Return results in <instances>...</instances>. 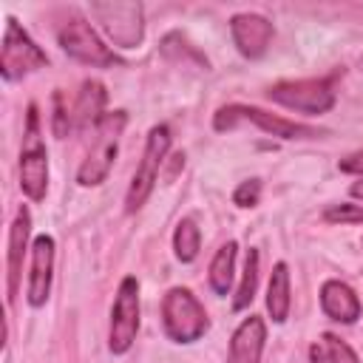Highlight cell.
I'll list each match as a JSON object with an SVG mask.
<instances>
[{"instance_id": "1", "label": "cell", "mask_w": 363, "mask_h": 363, "mask_svg": "<svg viewBox=\"0 0 363 363\" xmlns=\"http://www.w3.org/2000/svg\"><path fill=\"white\" fill-rule=\"evenodd\" d=\"M125 111H113V113H105L96 128H94V139H91V147L77 170V182L85 184V187H94V184H102L113 167V159H116V147H119V136L125 130Z\"/></svg>"}, {"instance_id": "2", "label": "cell", "mask_w": 363, "mask_h": 363, "mask_svg": "<svg viewBox=\"0 0 363 363\" xmlns=\"http://www.w3.org/2000/svg\"><path fill=\"white\" fill-rule=\"evenodd\" d=\"M162 323H164L167 337L176 340V343H193L210 326L204 306L184 286H176V289H170L164 295V301H162Z\"/></svg>"}, {"instance_id": "3", "label": "cell", "mask_w": 363, "mask_h": 363, "mask_svg": "<svg viewBox=\"0 0 363 363\" xmlns=\"http://www.w3.org/2000/svg\"><path fill=\"white\" fill-rule=\"evenodd\" d=\"M20 187L31 201H43L48 190V153L40 142V116L37 105L28 108V125H26V145L20 153Z\"/></svg>"}, {"instance_id": "4", "label": "cell", "mask_w": 363, "mask_h": 363, "mask_svg": "<svg viewBox=\"0 0 363 363\" xmlns=\"http://www.w3.org/2000/svg\"><path fill=\"white\" fill-rule=\"evenodd\" d=\"M167 150H170V128L167 125H156L147 133V145H145L142 162H139V167H136V173L130 179L128 196H125V210L128 213H136L147 201V196H150V190L156 184V176H159V167H162Z\"/></svg>"}, {"instance_id": "5", "label": "cell", "mask_w": 363, "mask_h": 363, "mask_svg": "<svg viewBox=\"0 0 363 363\" xmlns=\"http://www.w3.org/2000/svg\"><path fill=\"white\" fill-rule=\"evenodd\" d=\"M238 122H255L261 130H267L272 136H281V139H312V136H320V130H315L309 125L289 122V119L272 116V113H267L261 108H250V105H227V108H218V113L213 116V128L216 130H230Z\"/></svg>"}, {"instance_id": "6", "label": "cell", "mask_w": 363, "mask_h": 363, "mask_svg": "<svg viewBox=\"0 0 363 363\" xmlns=\"http://www.w3.org/2000/svg\"><path fill=\"white\" fill-rule=\"evenodd\" d=\"M48 62L45 51L17 26L14 17H9L6 23V34H3V48H0V74L6 79H20L28 71H37Z\"/></svg>"}, {"instance_id": "7", "label": "cell", "mask_w": 363, "mask_h": 363, "mask_svg": "<svg viewBox=\"0 0 363 363\" xmlns=\"http://www.w3.org/2000/svg\"><path fill=\"white\" fill-rule=\"evenodd\" d=\"M60 45L68 57L85 62V65H94V68H111V65H119L122 60L99 40V34L79 17L62 23L60 28Z\"/></svg>"}, {"instance_id": "8", "label": "cell", "mask_w": 363, "mask_h": 363, "mask_svg": "<svg viewBox=\"0 0 363 363\" xmlns=\"http://www.w3.org/2000/svg\"><path fill=\"white\" fill-rule=\"evenodd\" d=\"M267 96L284 108H295L303 113H326L335 105L332 79H292L278 82L267 91Z\"/></svg>"}, {"instance_id": "9", "label": "cell", "mask_w": 363, "mask_h": 363, "mask_svg": "<svg viewBox=\"0 0 363 363\" xmlns=\"http://www.w3.org/2000/svg\"><path fill=\"white\" fill-rule=\"evenodd\" d=\"M139 332V284L136 278H122L113 309H111V335H108V346L113 354H122L133 346Z\"/></svg>"}, {"instance_id": "10", "label": "cell", "mask_w": 363, "mask_h": 363, "mask_svg": "<svg viewBox=\"0 0 363 363\" xmlns=\"http://www.w3.org/2000/svg\"><path fill=\"white\" fill-rule=\"evenodd\" d=\"M91 11L99 17L102 28L116 45L133 48L142 40V9L136 3H96Z\"/></svg>"}, {"instance_id": "11", "label": "cell", "mask_w": 363, "mask_h": 363, "mask_svg": "<svg viewBox=\"0 0 363 363\" xmlns=\"http://www.w3.org/2000/svg\"><path fill=\"white\" fill-rule=\"evenodd\" d=\"M230 31H233V40H235L238 51H241L244 57H250V60L261 57V54L267 51L269 40H272V23H269L267 17L250 14V11L235 14V17L230 20Z\"/></svg>"}, {"instance_id": "12", "label": "cell", "mask_w": 363, "mask_h": 363, "mask_svg": "<svg viewBox=\"0 0 363 363\" xmlns=\"http://www.w3.org/2000/svg\"><path fill=\"white\" fill-rule=\"evenodd\" d=\"M51 269H54V238L37 235L31 247V278H28V303L43 306L51 292Z\"/></svg>"}, {"instance_id": "13", "label": "cell", "mask_w": 363, "mask_h": 363, "mask_svg": "<svg viewBox=\"0 0 363 363\" xmlns=\"http://www.w3.org/2000/svg\"><path fill=\"white\" fill-rule=\"evenodd\" d=\"M264 340H267L264 320L258 315L244 318L238 323V329L233 332L227 363H258L261 360V352H264Z\"/></svg>"}, {"instance_id": "14", "label": "cell", "mask_w": 363, "mask_h": 363, "mask_svg": "<svg viewBox=\"0 0 363 363\" xmlns=\"http://www.w3.org/2000/svg\"><path fill=\"white\" fill-rule=\"evenodd\" d=\"M320 306L337 323H354L360 318V298L343 281H326L320 286Z\"/></svg>"}, {"instance_id": "15", "label": "cell", "mask_w": 363, "mask_h": 363, "mask_svg": "<svg viewBox=\"0 0 363 363\" xmlns=\"http://www.w3.org/2000/svg\"><path fill=\"white\" fill-rule=\"evenodd\" d=\"M28 233H31V216H28L26 207H20V210H17V218H14V224H11V233H9V303L17 298Z\"/></svg>"}, {"instance_id": "16", "label": "cell", "mask_w": 363, "mask_h": 363, "mask_svg": "<svg viewBox=\"0 0 363 363\" xmlns=\"http://www.w3.org/2000/svg\"><path fill=\"white\" fill-rule=\"evenodd\" d=\"M102 108H105V88H102V82L85 79L79 94H77L74 111H71V125L74 128H88V125L96 128V122L105 116Z\"/></svg>"}, {"instance_id": "17", "label": "cell", "mask_w": 363, "mask_h": 363, "mask_svg": "<svg viewBox=\"0 0 363 363\" xmlns=\"http://www.w3.org/2000/svg\"><path fill=\"white\" fill-rule=\"evenodd\" d=\"M289 269L284 261H278L272 267V275H269V286H267V309H269V318L275 323H284L289 318Z\"/></svg>"}, {"instance_id": "18", "label": "cell", "mask_w": 363, "mask_h": 363, "mask_svg": "<svg viewBox=\"0 0 363 363\" xmlns=\"http://www.w3.org/2000/svg\"><path fill=\"white\" fill-rule=\"evenodd\" d=\"M235 250H238L235 241H227V244L216 252V258H213V264H210V286H213L216 295H227V289H230V284H233Z\"/></svg>"}, {"instance_id": "19", "label": "cell", "mask_w": 363, "mask_h": 363, "mask_svg": "<svg viewBox=\"0 0 363 363\" xmlns=\"http://www.w3.org/2000/svg\"><path fill=\"white\" fill-rule=\"evenodd\" d=\"M199 247H201V233L196 227L193 218H182L176 224V233H173V250H176V258L182 264H190L196 255H199Z\"/></svg>"}, {"instance_id": "20", "label": "cell", "mask_w": 363, "mask_h": 363, "mask_svg": "<svg viewBox=\"0 0 363 363\" xmlns=\"http://www.w3.org/2000/svg\"><path fill=\"white\" fill-rule=\"evenodd\" d=\"M255 286H258V250H247L244 275H241V284H238V292H235V301H233L235 312H241V309H247L252 303Z\"/></svg>"}, {"instance_id": "21", "label": "cell", "mask_w": 363, "mask_h": 363, "mask_svg": "<svg viewBox=\"0 0 363 363\" xmlns=\"http://www.w3.org/2000/svg\"><path fill=\"white\" fill-rule=\"evenodd\" d=\"M323 218H326V221H332V224H360V221H363V207H360V204L340 201V204L326 207Z\"/></svg>"}, {"instance_id": "22", "label": "cell", "mask_w": 363, "mask_h": 363, "mask_svg": "<svg viewBox=\"0 0 363 363\" xmlns=\"http://www.w3.org/2000/svg\"><path fill=\"white\" fill-rule=\"evenodd\" d=\"M323 346H326V352H329L332 363H360V360H357V354L352 352V346H349L346 340H340L337 335H332V332H326V335H323Z\"/></svg>"}, {"instance_id": "23", "label": "cell", "mask_w": 363, "mask_h": 363, "mask_svg": "<svg viewBox=\"0 0 363 363\" xmlns=\"http://www.w3.org/2000/svg\"><path fill=\"white\" fill-rule=\"evenodd\" d=\"M258 199H261V182H258V179L241 182V184L235 187V193H233V201H235L238 207H255Z\"/></svg>"}, {"instance_id": "24", "label": "cell", "mask_w": 363, "mask_h": 363, "mask_svg": "<svg viewBox=\"0 0 363 363\" xmlns=\"http://www.w3.org/2000/svg\"><path fill=\"white\" fill-rule=\"evenodd\" d=\"M71 128H74V125H71V113H68V108H65V96L57 91V94H54V133H57V136H65Z\"/></svg>"}, {"instance_id": "25", "label": "cell", "mask_w": 363, "mask_h": 363, "mask_svg": "<svg viewBox=\"0 0 363 363\" xmlns=\"http://www.w3.org/2000/svg\"><path fill=\"white\" fill-rule=\"evenodd\" d=\"M337 167H340L343 173H360V176H363V150H357V153H352V156L340 159V162H337Z\"/></svg>"}, {"instance_id": "26", "label": "cell", "mask_w": 363, "mask_h": 363, "mask_svg": "<svg viewBox=\"0 0 363 363\" xmlns=\"http://www.w3.org/2000/svg\"><path fill=\"white\" fill-rule=\"evenodd\" d=\"M309 360H312V363H332V357H329V352H326L323 340L309 346Z\"/></svg>"}, {"instance_id": "27", "label": "cell", "mask_w": 363, "mask_h": 363, "mask_svg": "<svg viewBox=\"0 0 363 363\" xmlns=\"http://www.w3.org/2000/svg\"><path fill=\"white\" fill-rule=\"evenodd\" d=\"M352 196H354V199H363V179L352 184Z\"/></svg>"}]
</instances>
